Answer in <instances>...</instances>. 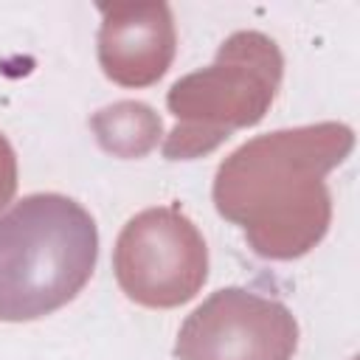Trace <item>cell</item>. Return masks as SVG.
Returning <instances> with one entry per match:
<instances>
[{
  "label": "cell",
  "instance_id": "obj_3",
  "mask_svg": "<svg viewBox=\"0 0 360 360\" xmlns=\"http://www.w3.org/2000/svg\"><path fill=\"white\" fill-rule=\"evenodd\" d=\"M284 56L262 31H236L214 65L177 79L166 93V107L177 118L163 141L169 160H194L214 152L231 132L256 127L278 96Z\"/></svg>",
  "mask_w": 360,
  "mask_h": 360
},
{
  "label": "cell",
  "instance_id": "obj_6",
  "mask_svg": "<svg viewBox=\"0 0 360 360\" xmlns=\"http://www.w3.org/2000/svg\"><path fill=\"white\" fill-rule=\"evenodd\" d=\"M98 65L121 87H149L172 65L177 31L172 8L149 3H98Z\"/></svg>",
  "mask_w": 360,
  "mask_h": 360
},
{
  "label": "cell",
  "instance_id": "obj_4",
  "mask_svg": "<svg viewBox=\"0 0 360 360\" xmlns=\"http://www.w3.org/2000/svg\"><path fill=\"white\" fill-rule=\"evenodd\" d=\"M121 292L149 309L191 301L208 278V248L177 205L143 208L121 228L112 250Z\"/></svg>",
  "mask_w": 360,
  "mask_h": 360
},
{
  "label": "cell",
  "instance_id": "obj_5",
  "mask_svg": "<svg viewBox=\"0 0 360 360\" xmlns=\"http://www.w3.org/2000/svg\"><path fill=\"white\" fill-rule=\"evenodd\" d=\"M298 321L276 298L245 287L211 292L180 326L177 360H292Z\"/></svg>",
  "mask_w": 360,
  "mask_h": 360
},
{
  "label": "cell",
  "instance_id": "obj_1",
  "mask_svg": "<svg viewBox=\"0 0 360 360\" xmlns=\"http://www.w3.org/2000/svg\"><path fill=\"white\" fill-rule=\"evenodd\" d=\"M354 149L352 127L321 121L276 129L233 149L217 169V214L245 231L262 259H301L329 231L326 174Z\"/></svg>",
  "mask_w": 360,
  "mask_h": 360
},
{
  "label": "cell",
  "instance_id": "obj_2",
  "mask_svg": "<svg viewBox=\"0 0 360 360\" xmlns=\"http://www.w3.org/2000/svg\"><path fill=\"white\" fill-rule=\"evenodd\" d=\"M98 259V228L73 197L39 191L0 214V321H39L70 304Z\"/></svg>",
  "mask_w": 360,
  "mask_h": 360
},
{
  "label": "cell",
  "instance_id": "obj_7",
  "mask_svg": "<svg viewBox=\"0 0 360 360\" xmlns=\"http://www.w3.org/2000/svg\"><path fill=\"white\" fill-rule=\"evenodd\" d=\"M90 129L107 155L132 160L158 146L163 121L143 101H115L90 115Z\"/></svg>",
  "mask_w": 360,
  "mask_h": 360
},
{
  "label": "cell",
  "instance_id": "obj_8",
  "mask_svg": "<svg viewBox=\"0 0 360 360\" xmlns=\"http://www.w3.org/2000/svg\"><path fill=\"white\" fill-rule=\"evenodd\" d=\"M14 194H17V155L8 138L0 132V211L14 200Z\"/></svg>",
  "mask_w": 360,
  "mask_h": 360
}]
</instances>
